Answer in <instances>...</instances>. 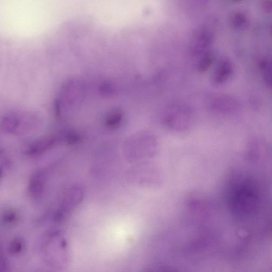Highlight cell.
Here are the masks:
<instances>
[{"label":"cell","instance_id":"9c48e42d","mask_svg":"<svg viewBox=\"0 0 272 272\" xmlns=\"http://www.w3.org/2000/svg\"><path fill=\"white\" fill-rule=\"evenodd\" d=\"M11 165L10 159L7 154L2 151L0 154V168H1V175L3 177L4 174L8 172Z\"/></svg>","mask_w":272,"mask_h":272},{"label":"cell","instance_id":"5b68a950","mask_svg":"<svg viewBox=\"0 0 272 272\" xmlns=\"http://www.w3.org/2000/svg\"><path fill=\"white\" fill-rule=\"evenodd\" d=\"M60 142L59 136H45L32 142L27 146L24 152L28 157H38L51 150Z\"/></svg>","mask_w":272,"mask_h":272},{"label":"cell","instance_id":"277c9868","mask_svg":"<svg viewBox=\"0 0 272 272\" xmlns=\"http://www.w3.org/2000/svg\"><path fill=\"white\" fill-rule=\"evenodd\" d=\"M213 40L212 33L209 29L201 27L196 30L191 38L190 49L194 55H201L207 51Z\"/></svg>","mask_w":272,"mask_h":272},{"label":"cell","instance_id":"52a82bcc","mask_svg":"<svg viewBox=\"0 0 272 272\" xmlns=\"http://www.w3.org/2000/svg\"><path fill=\"white\" fill-rule=\"evenodd\" d=\"M60 140L61 143L67 145H75L82 141V135L78 131L69 130L60 135Z\"/></svg>","mask_w":272,"mask_h":272},{"label":"cell","instance_id":"30bf717a","mask_svg":"<svg viewBox=\"0 0 272 272\" xmlns=\"http://www.w3.org/2000/svg\"><path fill=\"white\" fill-rule=\"evenodd\" d=\"M18 215L13 209L6 210L3 215V220L5 223L10 224H13L18 219Z\"/></svg>","mask_w":272,"mask_h":272},{"label":"cell","instance_id":"7a4b0ae2","mask_svg":"<svg viewBox=\"0 0 272 272\" xmlns=\"http://www.w3.org/2000/svg\"><path fill=\"white\" fill-rule=\"evenodd\" d=\"M85 195V190L80 184H73L68 188L55 214V220L58 221L63 220L75 211L83 203Z\"/></svg>","mask_w":272,"mask_h":272},{"label":"cell","instance_id":"6da1fadb","mask_svg":"<svg viewBox=\"0 0 272 272\" xmlns=\"http://www.w3.org/2000/svg\"><path fill=\"white\" fill-rule=\"evenodd\" d=\"M38 116L30 113H13L5 115L1 120V131L6 134L22 136L32 132L38 127Z\"/></svg>","mask_w":272,"mask_h":272},{"label":"cell","instance_id":"ba28073f","mask_svg":"<svg viewBox=\"0 0 272 272\" xmlns=\"http://www.w3.org/2000/svg\"><path fill=\"white\" fill-rule=\"evenodd\" d=\"M212 55L208 52H206L200 55V59L197 64L198 70L201 72L207 71L212 63Z\"/></svg>","mask_w":272,"mask_h":272},{"label":"cell","instance_id":"8992f818","mask_svg":"<svg viewBox=\"0 0 272 272\" xmlns=\"http://www.w3.org/2000/svg\"><path fill=\"white\" fill-rule=\"evenodd\" d=\"M123 119V113L121 109L115 108L109 111L105 118V125L110 128L118 126Z\"/></svg>","mask_w":272,"mask_h":272},{"label":"cell","instance_id":"8fae6325","mask_svg":"<svg viewBox=\"0 0 272 272\" xmlns=\"http://www.w3.org/2000/svg\"><path fill=\"white\" fill-rule=\"evenodd\" d=\"M21 243L22 242H20L19 240H17L15 242L12 244V251L13 252H17L18 251H20V250L22 249L23 247L22 243Z\"/></svg>","mask_w":272,"mask_h":272},{"label":"cell","instance_id":"3957f363","mask_svg":"<svg viewBox=\"0 0 272 272\" xmlns=\"http://www.w3.org/2000/svg\"><path fill=\"white\" fill-rule=\"evenodd\" d=\"M47 181L45 170L39 169L30 176L28 184L27 192L31 200L38 202L45 194Z\"/></svg>","mask_w":272,"mask_h":272}]
</instances>
